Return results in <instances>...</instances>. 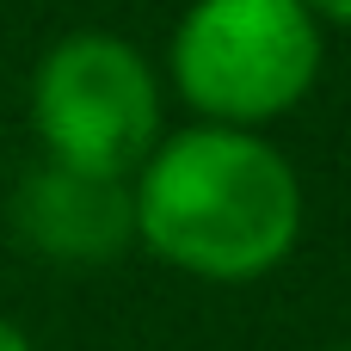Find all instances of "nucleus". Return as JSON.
<instances>
[{"label":"nucleus","mask_w":351,"mask_h":351,"mask_svg":"<svg viewBox=\"0 0 351 351\" xmlns=\"http://www.w3.org/2000/svg\"><path fill=\"white\" fill-rule=\"evenodd\" d=\"M136 247L167 271L197 284H259L271 278L308 222L302 179L278 142L259 130L191 123L154 142L130 173Z\"/></svg>","instance_id":"f257e3e1"},{"label":"nucleus","mask_w":351,"mask_h":351,"mask_svg":"<svg viewBox=\"0 0 351 351\" xmlns=\"http://www.w3.org/2000/svg\"><path fill=\"white\" fill-rule=\"evenodd\" d=\"M321 19L302 0H191L167 68L197 123L265 130L321 80Z\"/></svg>","instance_id":"f03ea898"},{"label":"nucleus","mask_w":351,"mask_h":351,"mask_svg":"<svg viewBox=\"0 0 351 351\" xmlns=\"http://www.w3.org/2000/svg\"><path fill=\"white\" fill-rule=\"evenodd\" d=\"M31 130L43 142V160L130 179L167 136L160 74L130 37L74 31L31 74Z\"/></svg>","instance_id":"7ed1b4c3"},{"label":"nucleus","mask_w":351,"mask_h":351,"mask_svg":"<svg viewBox=\"0 0 351 351\" xmlns=\"http://www.w3.org/2000/svg\"><path fill=\"white\" fill-rule=\"evenodd\" d=\"M6 222L19 234V247L43 265H74V271H99L117 265L136 247V204H130V179L111 173H80L62 160H37L6 204Z\"/></svg>","instance_id":"20e7f679"},{"label":"nucleus","mask_w":351,"mask_h":351,"mask_svg":"<svg viewBox=\"0 0 351 351\" xmlns=\"http://www.w3.org/2000/svg\"><path fill=\"white\" fill-rule=\"evenodd\" d=\"M321 25H351V0H302Z\"/></svg>","instance_id":"39448f33"},{"label":"nucleus","mask_w":351,"mask_h":351,"mask_svg":"<svg viewBox=\"0 0 351 351\" xmlns=\"http://www.w3.org/2000/svg\"><path fill=\"white\" fill-rule=\"evenodd\" d=\"M0 351H37V346H31V333H19V327L0 315Z\"/></svg>","instance_id":"423d86ee"},{"label":"nucleus","mask_w":351,"mask_h":351,"mask_svg":"<svg viewBox=\"0 0 351 351\" xmlns=\"http://www.w3.org/2000/svg\"><path fill=\"white\" fill-rule=\"evenodd\" d=\"M327 351H351V346H327Z\"/></svg>","instance_id":"0eeeda50"}]
</instances>
